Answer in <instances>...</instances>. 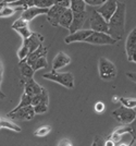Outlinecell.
Listing matches in <instances>:
<instances>
[{"label":"cell","mask_w":136,"mask_h":146,"mask_svg":"<svg viewBox=\"0 0 136 146\" xmlns=\"http://www.w3.org/2000/svg\"><path fill=\"white\" fill-rule=\"evenodd\" d=\"M55 5V0H34V6L38 8H47L49 9L50 7Z\"/></svg>","instance_id":"obj_27"},{"label":"cell","mask_w":136,"mask_h":146,"mask_svg":"<svg viewBox=\"0 0 136 146\" xmlns=\"http://www.w3.org/2000/svg\"><path fill=\"white\" fill-rule=\"evenodd\" d=\"M14 1H17V0H2L0 3H12Z\"/></svg>","instance_id":"obj_40"},{"label":"cell","mask_w":136,"mask_h":146,"mask_svg":"<svg viewBox=\"0 0 136 146\" xmlns=\"http://www.w3.org/2000/svg\"><path fill=\"white\" fill-rule=\"evenodd\" d=\"M98 70H99V76L100 79L104 81H112L116 79L117 76V67L116 64L108 60L105 57H101L98 62Z\"/></svg>","instance_id":"obj_5"},{"label":"cell","mask_w":136,"mask_h":146,"mask_svg":"<svg viewBox=\"0 0 136 146\" xmlns=\"http://www.w3.org/2000/svg\"><path fill=\"white\" fill-rule=\"evenodd\" d=\"M64 10H65V7L58 6V5H53L52 7H50L48 9V12L46 14L47 21L52 26H59V20Z\"/></svg>","instance_id":"obj_11"},{"label":"cell","mask_w":136,"mask_h":146,"mask_svg":"<svg viewBox=\"0 0 136 146\" xmlns=\"http://www.w3.org/2000/svg\"><path fill=\"white\" fill-rule=\"evenodd\" d=\"M125 14L126 5L118 0L117 10L108 21V34L113 37L117 42L122 39L125 32Z\"/></svg>","instance_id":"obj_1"},{"label":"cell","mask_w":136,"mask_h":146,"mask_svg":"<svg viewBox=\"0 0 136 146\" xmlns=\"http://www.w3.org/2000/svg\"><path fill=\"white\" fill-rule=\"evenodd\" d=\"M35 110H34V107L32 105H28V106H25V107H22L20 109L15 110L13 112H9L8 113V117L11 118L13 120H22V121H30L32 120L34 116H35Z\"/></svg>","instance_id":"obj_8"},{"label":"cell","mask_w":136,"mask_h":146,"mask_svg":"<svg viewBox=\"0 0 136 146\" xmlns=\"http://www.w3.org/2000/svg\"><path fill=\"white\" fill-rule=\"evenodd\" d=\"M48 12V9L47 8H38L36 6L30 7L27 9H25L21 18H23L24 20H26L27 22L32 21L34 18H36L37 15H40V14H47Z\"/></svg>","instance_id":"obj_13"},{"label":"cell","mask_w":136,"mask_h":146,"mask_svg":"<svg viewBox=\"0 0 136 146\" xmlns=\"http://www.w3.org/2000/svg\"><path fill=\"white\" fill-rule=\"evenodd\" d=\"M19 10H23L24 8L22 7H12L8 3H0V18H8L11 17Z\"/></svg>","instance_id":"obj_19"},{"label":"cell","mask_w":136,"mask_h":146,"mask_svg":"<svg viewBox=\"0 0 136 146\" xmlns=\"http://www.w3.org/2000/svg\"><path fill=\"white\" fill-rule=\"evenodd\" d=\"M112 117L122 124H129L132 121H134V119L136 118V111L134 108H130L122 105L118 109L112 111Z\"/></svg>","instance_id":"obj_6"},{"label":"cell","mask_w":136,"mask_h":146,"mask_svg":"<svg viewBox=\"0 0 136 146\" xmlns=\"http://www.w3.org/2000/svg\"><path fill=\"white\" fill-rule=\"evenodd\" d=\"M85 43L93 44V45H113L117 43V40L110 36L108 33L93 31V33L86 38Z\"/></svg>","instance_id":"obj_7"},{"label":"cell","mask_w":136,"mask_h":146,"mask_svg":"<svg viewBox=\"0 0 136 146\" xmlns=\"http://www.w3.org/2000/svg\"><path fill=\"white\" fill-rule=\"evenodd\" d=\"M70 1L71 0H55V5L65 7V8H70Z\"/></svg>","instance_id":"obj_36"},{"label":"cell","mask_w":136,"mask_h":146,"mask_svg":"<svg viewBox=\"0 0 136 146\" xmlns=\"http://www.w3.org/2000/svg\"><path fill=\"white\" fill-rule=\"evenodd\" d=\"M85 1V3H86L87 6L89 7H99L101 6L102 3H105L106 0H84Z\"/></svg>","instance_id":"obj_33"},{"label":"cell","mask_w":136,"mask_h":146,"mask_svg":"<svg viewBox=\"0 0 136 146\" xmlns=\"http://www.w3.org/2000/svg\"><path fill=\"white\" fill-rule=\"evenodd\" d=\"M125 51L127 60L136 63V27L129 34L125 42Z\"/></svg>","instance_id":"obj_9"},{"label":"cell","mask_w":136,"mask_h":146,"mask_svg":"<svg viewBox=\"0 0 136 146\" xmlns=\"http://www.w3.org/2000/svg\"><path fill=\"white\" fill-rule=\"evenodd\" d=\"M63 144H67V145H72V143L68 140H64V141H61L60 143H59V145H63Z\"/></svg>","instance_id":"obj_39"},{"label":"cell","mask_w":136,"mask_h":146,"mask_svg":"<svg viewBox=\"0 0 136 146\" xmlns=\"http://www.w3.org/2000/svg\"><path fill=\"white\" fill-rule=\"evenodd\" d=\"M51 130H52V128H51L50 125H42V127H39V128L34 132V134H35V136H37V137H44V136L48 135V134L51 132Z\"/></svg>","instance_id":"obj_25"},{"label":"cell","mask_w":136,"mask_h":146,"mask_svg":"<svg viewBox=\"0 0 136 146\" xmlns=\"http://www.w3.org/2000/svg\"><path fill=\"white\" fill-rule=\"evenodd\" d=\"M70 9L73 13V21L69 31L70 33H73L75 31L81 30L87 21V5L84 0H71Z\"/></svg>","instance_id":"obj_2"},{"label":"cell","mask_w":136,"mask_h":146,"mask_svg":"<svg viewBox=\"0 0 136 146\" xmlns=\"http://www.w3.org/2000/svg\"><path fill=\"white\" fill-rule=\"evenodd\" d=\"M129 125L131 128V134L133 136V141L131 142V144H134V143H136V118L134 119V121L129 123Z\"/></svg>","instance_id":"obj_32"},{"label":"cell","mask_w":136,"mask_h":146,"mask_svg":"<svg viewBox=\"0 0 136 146\" xmlns=\"http://www.w3.org/2000/svg\"><path fill=\"white\" fill-rule=\"evenodd\" d=\"M93 33V30H77L73 32V33H71L70 35L64 38V42L65 44H71V43H76V42H85L86 40V38L90 34Z\"/></svg>","instance_id":"obj_12"},{"label":"cell","mask_w":136,"mask_h":146,"mask_svg":"<svg viewBox=\"0 0 136 146\" xmlns=\"http://www.w3.org/2000/svg\"><path fill=\"white\" fill-rule=\"evenodd\" d=\"M8 5H10L12 7H22V8H24L25 10V9H27L30 7L34 6V0H17L12 3H8Z\"/></svg>","instance_id":"obj_24"},{"label":"cell","mask_w":136,"mask_h":146,"mask_svg":"<svg viewBox=\"0 0 136 146\" xmlns=\"http://www.w3.org/2000/svg\"><path fill=\"white\" fill-rule=\"evenodd\" d=\"M1 128L9 129V130H12V131H15V132H21V128L17 123H14L11 120H8V119L0 117V129Z\"/></svg>","instance_id":"obj_21"},{"label":"cell","mask_w":136,"mask_h":146,"mask_svg":"<svg viewBox=\"0 0 136 146\" xmlns=\"http://www.w3.org/2000/svg\"><path fill=\"white\" fill-rule=\"evenodd\" d=\"M112 99H113V100H119V97H118V96H114V97L112 98Z\"/></svg>","instance_id":"obj_41"},{"label":"cell","mask_w":136,"mask_h":146,"mask_svg":"<svg viewBox=\"0 0 136 146\" xmlns=\"http://www.w3.org/2000/svg\"><path fill=\"white\" fill-rule=\"evenodd\" d=\"M104 144H105V142L101 140L100 136H95V140H94L93 145H104Z\"/></svg>","instance_id":"obj_37"},{"label":"cell","mask_w":136,"mask_h":146,"mask_svg":"<svg viewBox=\"0 0 136 146\" xmlns=\"http://www.w3.org/2000/svg\"><path fill=\"white\" fill-rule=\"evenodd\" d=\"M48 66V62H47V59L46 57H42V58H38L35 61H33L31 63V67L33 68L34 71H37V70H40V69H45Z\"/></svg>","instance_id":"obj_22"},{"label":"cell","mask_w":136,"mask_h":146,"mask_svg":"<svg viewBox=\"0 0 136 146\" xmlns=\"http://www.w3.org/2000/svg\"><path fill=\"white\" fill-rule=\"evenodd\" d=\"M43 78L45 80L57 82L70 90L74 87V76L71 72H58L57 70H52L51 72L45 73Z\"/></svg>","instance_id":"obj_4"},{"label":"cell","mask_w":136,"mask_h":146,"mask_svg":"<svg viewBox=\"0 0 136 146\" xmlns=\"http://www.w3.org/2000/svg\"><path fill=\"white\" fill-rule=\"evenodd\" d=\"M105 109H106V106L102 102H98V103H96V105H95V111H96L97 113H101V112H104Z\"/></svg>","instance_id":"obj_35"},{"label":"cell","mask_w":136,"mask_h":146,"mask_svg":"<svg viewBox=\"0 0 136 146\" xmlns=\"http://www.w3.org/2000/svg\"><path fill=\"white\" fill-rule=\"evenodd\" d=\"M117 6H118V0H106L105 3H102L101 6H99V8H97L96 10L108 22L110 20V18L113 15V13L116 12Z\"/></svg>","instance_id":"obj_10"},{"label":"cell","mask_w":136,"mask_h":146,"mask_svg":"<svg viewBox=\"0 0 136 146\" xmlns=\"http://www.w3.org/2000/svg\"><path fill=\"white\" fill-rule=\"evenodd\" d=\"M28 25V22L24 20L23 18L18 19L17 21H14V23L12 24V29L15 30V29H19V27H24V26H27Z\"/></svg>","instance_id":"obj_31"},{"label":"cell","mask_w":136,"mask_h":146,"mask_svg":"<svg viewBox=\"0 0 136 146\" xmlns=\"http://www.w3.org/2000/svg\"><path fill=\"white\" fill-rule=\"evenodd\" d=\"M126 76H127L131 81H133L134 83H136V73L135 72H126Z\"/></svg>","instance_id":"obj_38"},{"label":"cell","mask_w":136,"mask_h":146,"mask_svg":"<svg viewBox=\"0 0 136 146\" xmlns=\"http://www.w3.org/2000/svg\"><path fill=\"white\" fill-rule=\"evenodd\" d=\"M72 21H73V13L72 10L70 8H65V10L63 11V13L60 17L59 20V26H62L67 30H70L71 24H72Z\"/></svg>","instance_id":"obj_18"},{"label":"cell","mask_w":136,"mask_h":146,"mask_svg":"<svg viewBox=\"0 0 136 146\" xmlns=\"http://www.w3.org/2000/svg\"><path fill=\"white\" fill-rule=\"evenodd\" d=\"M28 54H30L28 47H27V46L23 43V44H22V46L20 47V49L18 50V58H19V61L24 60L25 58L28 56Z\"/></svg>","instance_id":"obj_28"},{"label":"cell","mask_w":136,"mask_h":146,"mask_svg":"<svg viewBox=\"0 0 136 146\" xmlns=\"http://www.w3.org/2000/svg\"><path fill=\"white\" fill-rule=\"evenodd\" d=\"M14 31H17V32L19 33V35L22 37L23 39H24V38H27V37H30L32 35V33H33V32H32V31L28 29V26L19 27V29H15Z\"/></svg>","instance_id":"obj_29"},{"label":"cell","mask_w":136,"mask_h":146,"mask_svg":"<svg viewBox=\"0 0 136 146\" xmlns=\"http://www.w3.org/2000/svg\"><path fill=\"white\" fill-rule=\"evenodd\" d=\"M87 14H88L87 19L90 30L108 33V22L102 18L100 13L97 12L95 7H87Z\"/></svg>","instance_id":"obj_3"},{"label":"cell","mask_w":136,"mask_h":146,"mask_svg":"<svg viewBox=\"0 0 136 146\" xmlns=\"http://www.w3.org/2000/svg\"><path fill=\"white\" fill-rule=\"evenodd\" d=\"M71 62V58L65 52L60 51L56 55L52 60V70H59L61 68H64Z\"/></svg>","instance_id":"obj_16"},{"label":"cell","mask_w":136,"mask_h":146,"mask_svg":"<svg viewBox=\"0 0 136 146\" xmlns=\"http://www.w3.org/2000/svg\"><path fill=\"white\" fill-rule=\"evenodd\" d=\"M31 102H32V97L30 96V95H27L26 93H23L22 94V97H21V100H20V103H19V105L14 108V109H12L10 112H13V111H15V110H18V109H20V108H22V107H25V106H28V105H32L31 104Z\"/></svg>","instance_id":"obj_23"},{"label":"cell","mask_w":136,"mask_h":146,"mask_svg":"<svg viewBox=\"0 0 136 146\" xmlns=\"http://www.w3.org/2000/svg\"><path fill=\"white\" fill-rule=\"evenodd\" d=\"M47 54H48V48L45 47L43 44H42L38 48H36L33 52H31L30 55L25 58V61H26L28 64H31L33 61H35L36 59H38V58L47 57Z\"/></svg>","instance_id":"obj_17"},{"label":"cell","mask_w":136,"mask_h":146,"mask_svg":"<svg viewBox=\"0 0 136 146\" xmlns=\"http://www.w3.org/2000/svg\"><path fill=\"white\" fill-rule=\"evenodd\" d=\"M19 68H20V72H21V75L23 79H30V78H33L34 76V73L35 71L33 70V68L31 67V64H28L26 61L21 60L19 61Z\"/></svg>","instance_id":"obj_20"},{"label":"cell","mask_w":136,"mask_h":146,"mask_svg":"<svg viewBox=\"0 0 136 146\" xmlns=\"http://www.w3.org/2000/svg\"><path fill=\"white\" fill-rule=\"evenodd\" d=\"M2 76H3V63L0 59V99L6 98V95L3 94V92L1 91V82H2Z\"/></svg>","instance_id":"obj_34"},{"label":"cell","mask_w":136,"mask_h":146,"mask_svg":"<svg viewBox=\"0 0 136 146\" xmlns=\"http://www.w3.org/2000/svg\"><path fill=\"white\" fill-rule=\"evenodd\" d=\"M119 102L122 103V105L130 107V108H135L136 107V97H120Z\"/></svg>","instance_id":"obj_26"},{"label":"cell","mask_w":136,"mask_h":146,"mask_svg":"<svg viewBox=\"0 0 136 146\" xmlns=\"http://www.w3.org/2000/svg\"><path fill=\"white\" fill-rule=\"evenodd\" d=\"M43 90V87L38 84L37 82L33 78H30V79H25L24 82V92L30 95V96H34V95H37L39 94Z\"/></svg>","instance_id":"obj_15"},{"label":"cell","mask_w":136,"mask_h":146,"mask_svg":"<svg viewBox=\"0 0 136 146\" xmlns=\"http://www.w3.org/2000/svg\"><path fill=\"white\" fill-rule=\"evenodd\" d=\"M48 104H45V103H38L37 105L33 106L34 107V110H35V113H44L48 110Z\"/></svg>","instance_id":"obj_30"},{"label":"cell","mask_w":136,"mask_h":146,"mask_svg":"<svg viewBox=\"0 0 136 146\" xmlns=\"http://www.w3.org/2000/svg\"><path fill=\"white\" fill-rule=\"evenodd\" d=\"M44 42V37L38 34V33H32V35L27 38H24L23 39V43L28 47V50H30V54L33 52L36 48H38ZM28 54V55H30Z\"/></svg>","instance_id":"obj_14"}]
</instances>
